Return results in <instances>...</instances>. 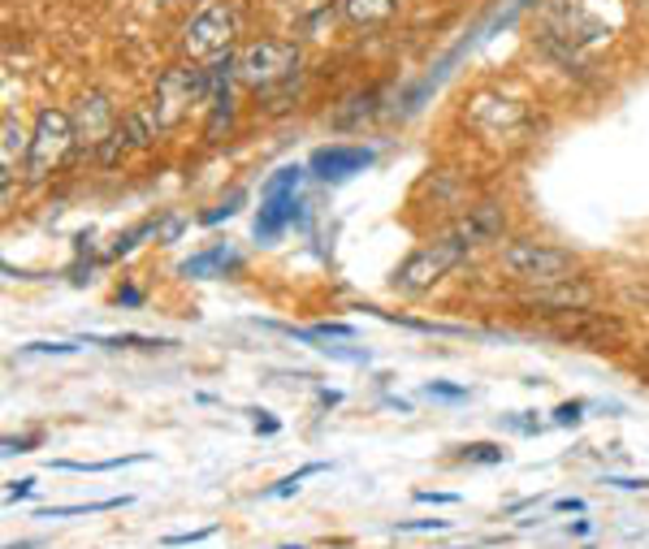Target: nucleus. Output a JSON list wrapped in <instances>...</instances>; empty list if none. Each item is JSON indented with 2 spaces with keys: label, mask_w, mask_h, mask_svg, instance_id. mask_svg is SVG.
<instances>
[{
  "label": "nucleus",
  "mask_w": 649,
  "mask_h": 549,
  "mask_svg": "<svg viewBox=\"0 0 649 549\" xmlns=\"http://www.w3.org/2000/svg\"><path fill=\"white\" fill-rule=\"evenodd\" d=\"M499 264L506 277H515L520 286H558L576 273V255L554 243H537V239H506L499 243Z\"/></svg>",
  "instance_id": "f257e3e1"
},
{
  "label": "nucleus",
  "mask_w": 649,
  "mask_h": 549,
  "mask_svg": "<svg viewBox=\"0 0 649 549\" xmlns=\"http://www.w3.org/2000/svg\"><path fill=\"white\" fill-rule=\"evenodd\" d=\"M212 101V87H208V70L196 65V61H178V65H169L160 78H156V92H151V113H156V122H160V130H174L187 113H191V104H203Z\"/></svg>",
  "instance_id": "f03ea898"
},
{
  "label": "nucleus",
  "mask_w": 649,
  "mask_h": 549,
  "mask_svg": "<svg viewBox=\"0 0 649 549\" xmlns=\"http://www.w3.org/2000/svg\"><path fill=\"white\" fill-rule=\"evenodd\" d=\"M70 148H78V139H74V117H70L65 108H52V104H44V108L35 113V126H31L27 182H31V187L49 182L52 169L70 156Z\"/></svg>",
  "instance_id": "7ed1b4c3"
},
{
  "label": "nucleus",
  "mask_w": 649,
  "mask_h": 549,
  "mask_svg": "<svg viewBox=\"0 0 649 549\" xmlns=\"http://www.w3.org/2000/svg\"><path fill=\"white\" fill-rule=\"evenodd\" d=\"M234 35H239V13L230 4H221V0H212L182 27V56L196 61V65L217 61L221 52H230Z\"/></svg>",
  "instance_id": "20e7f679"
},
{
  "label": "nucleus",
  "mask_w": 649,
  "mask_h": 549,
  "mask_svg": "<svg viewBox=\"0 0 649 549\" xmlns=\"http://www.w3.org/2000/svg\"><path fill=\"white\" fill-rule=\"evenodd\" d=\"M454 264H463V251L442 234V239H433V243L411 251L399 268H395V282H390V286H395L399 295H425V291H433V286L447 277Z\"/></svg>",
  "instance_id": "39448f33"
},
{
  "label": "nucleus",
  "mask_w": 649,
  "mask_h": 549,
  "mask_svg": "<svg viewBox=\"0 0 649 549\" xmlns=\"http://www.w3.org/2000/svg\"><path fill=\"white\" fill-rule=\"evenodd\" d=\"M300 70V49L286 40H260L239 52V83L251 92H269Z\"/></svg>",
  "instance_id": "423d86ee"
},
{
  "label": "nucleus",
  "mask_w": 649,
  "mask_h": 549,
  "mask_svg": "<svg viewBox=\"0 0 649 549\" xmlns=\"http://www.w3.org/2000/svg\"><path fill=\"white\" fill-rule=\"evenodd\" d=\"M502 234H506V208H502L499 200H481V203H472V208H463L447 230V239L463 251V260L477 255V251L494 247V243H502Z\"/></svg>",
  "instance_id": "0eeeda50"
},
{
  "label": "nucleus",
  "mask_w": 649,
  "mask_h": 549,
  "mask_svg": "<svg viewBox=\"0 0 649 549\" xmlns=\"http://www.w3.org/2000/svg\"><path fill=\"white\" fill-rule=\"evenodd\" d=\"M74 139H78V148H101L104 139L117 130V104L108 92H83L78 104H74Z\"/></svg>",
  "instance_id": "6e6552de"
},
{
  "label": "nucleus",
  "mask_w": 649,
  "mask_h": 549,
  "mask_svg": "<svg viewBox=\"0 0 649 549\" xmlns=\"http://www.w3.org/2000/svg\"><path fill=\"white\" fill-rule=\"evenodd\" d=\"M377 151L364 148V144H325L307 156V173L321 178V182H347L355 173L373 169Z\"/></svg>",
  "instance_id": "1a4fd4ad"
},
{
  "label": "nucleus",
  "mask_w": 649,
  "mask_h": 549,
  "mask_svg": "<svg viewBox=\"0 0 649 549\" xmlns=\"http://www.w3.org/2000/svg\"><path fill=\"white\" fill-rule=\"evenodd\" d=\"M563 320H554V334L563 338V342H585V347H606V342H619L624 338V329H619V320H606V316H594L589 307H580V312H558Z\"/></svg>",
  "instance_id": "9d476101"
},
{
  "label": "nucleus",
  "mask_w": 649,
  "mask_h": 549,
  "mask_svg": "<svg viewBox=\"0 0 649 549\" xmlns=\"http://www.w3.org/2000/svg\"><path fill=\"white\" fill-rule=\"evenodd\" d=\"M307 203L300 196H269V200H260V212H255V221H251V234H255V243H273L282 230H291V225H303V212Z\"/></svg>",
  "instance_id": "9b49d317"
},
{
  "label": "nucleus",
  "mask_w": 649,
  "mask_h": 549,
  "mask_svg": "<svg viewBox=\"0 0 649 549\" xmlns=\"http://www.w3.org/2000/svg\"><path fill=\"white\" fill-rule=\"evenodd\" d=\"M234 268H243V255L230 247V243H217V247H208L178 264L182 277H212V273H234Z\"/></svg>",
  "instance_id": "f8f14e48"
},
{
  "label": "nucleus",
  "mask_w": 649,
  "mask_h": 549,
  "mask_svg": "<svg viewBox=\"0 0 649 549\" xmlns=\"http://www.w3.org/2000/svg\"><path fill=\"white\" fill-rule=\"evenodd\" d=\"M528 303H542V307H558V312H580V307H589L594 303V286H585V282H558V286H537Z\"/></svg>",
  "instance_id": "ddd939ff"
},
{
  "label": "nucleus",
  "mask_w": 649,
  "mask_h": 549,
  "mask_svg": "<svg viewBox=\"0 0 649 549\" xmlns=\"http://www.w3.org/2000/svg\"><path fill=\"white\" fill-rule=\"evenodd\" d=\"M359 312H368V316H377V320H386V325H402V329H411V334H442V338H468L472 329H459V325H438V320H416V316H399V312H381V307H373V303H364Z\"/></svg>",
  "instance_id": "4468645a"
},
{
  "label": "nucleus",
  "mask_w": 649,
  "mask_h": 549,
  "mask_svg": "<svg viewBox=\"0 0 649 549\" xmlns=\"http://www.w3.org/2000/svg\"><path fill=\"white\" fill-rule=\"evenodd\" d=\"M130 494H122V498H104V502H65V506H40L35 510V519H70V515H104V510H122V506H130Z\"/></svg>",
  "instance_id": "2eb2a0df"
},
{
  "label": "nucleus",
  "mask_w": 649,
  "mask_h": 549,
  "mask_svg": "<svg viewBox=\"0 0 649 549\" xmlns=\"http://www.w3.org/2000/svg\"><path fill=\"white\" fill-rule=\"evenodd\" d=\"M135 463H151V454H148V450H135V454L96 458V463H78V458H52L49 467H56V472H117V467H135Z\"/></svg>",
  "instance_id": "dca6fc26"
},
{
  "label": "nucleus",
  "mask_w": 649,
  "mask_h": 549,
  "mask_svg": "<svg viewBox=\"0 0 649 549\" xmlns=\"http://www.w3.org/2000/svg\"><path fill=\"white\" fill-rule=\"evenodd\" d=\"M399 4L402 0H343V13H347V22H355V27H377V22H386Z\"/></svg>",
  "instance_id": "f3484780"
},
{
  "label": "nucleus",
  "mask_w": 649,
  "mask_h": 549,
  "mask_svg": "<svg viewBox=\"0 0 649 549\" xmlns=\"http://www.w3.org/2000/svg\"><path fill=\"white\" fill-rule=\"evenodd\" d=\"M87 342H92V347H104V350H165V347H174L169 338H148V334H92Z\"/></svg>",
  "instance_id": "a211bd4d"
},
{
  "label": "nucleus",
  "mask_w": 649,
  "mask_h": 549,
  "mask_svg": "<svg viewBox=\"0 0 649 549\" xmlns=\"http://www.w3.org/2000/svg\"><path fill=\"white\" fill-rule=\"evenodd\" d=\"M303 178H307L303 165H282V169H273V173L264 178V187H260V200H269V196H300Z\"/></svg>",
  "instance_id": "6ab92c4d"
},
{
  "label": "nucleus",
  "mask_w": 649,
  "mask_h": 549,
  "mask_svg": "<svg viewBox=\"0 0 649 549\" xmlns=\"http://www.w3.org/2000/svg\"><path fill=\"white\" fill-rule=\"evenodd\" d=\"M27 151H31V135H27L13 117H4V139H0V160H4V169H13L18 160H27Z\"/></svg>",
  "instance_id": "aec40b11"
},
{
  "label": "nucleus",
  "mask_w": 649,
  "mask_h": 549,
  "mask_svg": "<svg viewBox=\"0 0 649 549\" xmlns=\"http://www.w3.org/2000/svg\"><path fill=\"white\" fill-rule=\"evenodd\" d=\"M208 104H212V117H208L203 139H208V144H221V130H230V122H234V96L221 92V96H212Z\"/></svg>",
  "instance_id": "412c9836"
},
{
  "label": "nucleus",
  "mask_w": 649,
  "mask_h": 549,
  "mask_svg": "<svg viewBox=\"0 0 649 549\" xmlns=\"http://www.w3.org/2000/svg\"><path fill=\"white\" fill-rule=\"evenodd\" d=\"M321 472H329V463H303L300 472H291V476H282L273 489H264V498H291V494H300V485L307 476H321Z\"/></svg>",
  "instance_id": "4be33fe9"
},
{
  "label": "nucleus",
  "mask_w": 649,
  "mask_h": 549,
  "mask_svg": "<svg viewBox=\"0 0 649 549\" xmlns=\"http://www.w3.org/2000/svg\"><path fill=\"white\" fill-rule=\"evenodd\" d=\"M459 458H463V463H481V467H499L511 454H506L499 442H468V446H459Z\"/></svg>",
  "instance_id": "5701e85b"
},
{
  "label": "nucleus",
  "mask_w": 649,
  "mask_h": 549,
  "mask_svg": "<svg viewBox=\"0 0 649 549\" xmlns=\"http://www.w3.org/2000/svg\"><path fill=\"white\" fill-rule=\"evenodd\" d=\"M156 225H160V221L151 217V221H139L135 230H126V234H117V243L108 247V260H122V255H130V251L139 247L144 239H148V234H156Z\"/></svg>",
  "instance_id": "b1692460"
},
{
  "label": "nucleus",
  "mask_w": 649,
  "mask_h": 549,
  "mask_svg": "<svg viewBox=\"0 0 649 549\" xmlns=\"http://www.w3.org/2000/svg\"><path fill=\"white\" fill-rule=\"evenodd\" d=\"M243 203H248V191H230V196L217 203V208H208V212H203L200 225H221V221H230V217H234Z\"/></svg>",
  "instance_id": "393cba45"
},
{
  "label": "nucleus",
  "mask_w": 649,
  "mask_h": 549,
  "mask_svg": "<svg viewBox=\"0 0 649 549\" xmlns=\"http://www.w3.org/2000/svg\"><path fill=\"white\" fill-rule=\"evenodd\" d=\"M585 411H589V402H585V399L558 402V407L549 411V424H558V429H576V424L585 420Z\"/></svg>",
  "instance_id": "a878e982"
},
{
  "label": "nucleus",
  "mask_w": 649,
  "mask_h": 549,
  "mask_svg": "<svg viewBox=\"0 0 649 549\" xmlns=\"http://www.w3.org/2000/svg\"><path fill=\"white\" fill-rule=\"evenodd\" d=\"M312 334L316 338H329V342H355L359 338L355 325H343V320H321V325H312Z\"/></svg>",
  "instance_id": "bb28decb"
},
{
  "label": "nucleus",
  "mask_w": 649,
  "mask_h": 549,
  "mask_svg": "<svg viewBox=\"0 0 649 549\" xmlns=\"http://www.w3.org/2000/svg\"><path fill=\"white\" fill-rule=\"evenodd\" d=\"M208 537H217V524H208V528H196V532H169L160 546L165 549H178V546H200Z\"/></svg>",
  "instance_id": "cd10ccee"
},
{
  "label": "nucleus",
  "mask_w": 649,
  "mask_h": 549,
  "mask_svg": "<svg viewBox=\"0 0 649 549\" xmlns=\"http://www.w3.org/2000/svg\"><path fill=\"white\" fill-rule=\"evenodd\" d=\"M425 394L429 399H447V402H468L472 394H468V386H450V381H429L425 386Z\"/></svg>",
  "instance_id": "c85d7f7f"
},
{
  "label": "nucleus",
  "mask_w": 649,
  "mask_h": 549,
  "mask_svg": "<svg viewBox=\"0 0 649 549\" xmlns=\"http://www.w3.org/2000/svg\"><path fill=\"white\" fill-rule=\"evenodd\" d=\"M447 519H399L395 532H447Z\"/></svg>",
  "instance_id": "c756f323"
},
{
  "label": "nucleus",
  "mask_w": 649,
  "mask_h": 549,
  "mask_svg": "<svg viewBox=\"0 0 649 549\" xmlns=\"http://www.w3.org/2000/svg\"><path fill=\"white\" fill-rule=\"evenodd\" d=\"M182 230H187V221H182V217H169V221L156 225V243H178Z\"/></svg>",
  "instance_id": "7c9ffc66"
},
{
  "label": "nucleus",
  "mask_w": 649,
  "mask_h": 549,
  "mask_svg": "<svg viewBox=\"0 0 649 549\" xmlns=\"http://www.w3.org/2000/svg\"><path fill=\"white\" fill-rule=\"evenodd\" d=\"M27 355H74L78 342H31V347H22Z\"/></svg>",
  "instance_id": "2f4dec72"
},
{
  "label": "nucleus",
  "mask_w": 649,
  "mask_h": 549,
  "mask_svg": "<svg viewBox=\"0 0 649 549\" xmlns=\"http://www.w3.org/2000/svg\"><path fill=\"white\" fill-rule=\"evenodd\" d=\"M601 485L624 489V494H641V489H649V481H632V476H601Z\"/></svg>",
  "instance_id": "473e14b6"
},
{
  "label": "nucleus",
  "mask_w": 649,
  "mask_h": 549,
  "mask_svg": "<svg viewBox=\"0 0 649 549\" xmlns=\"http://www.w3.org/2000/svg\"><path fill=\"white\" fill-rule=\"evenodd\" d=\"M0 446H4V454H31V450L40 446V433H31V437H4Z\"/></svg>",
  "instance_id": "72a5a7b5"
},
{
  "label": "nucleus",
  "mask_w": 649,
  "mask_h": 549,
  "mask_svg": "<svg viewBox=\"0 0 649 549\" xmlns=\"http://www.w3.org/2000/svg\"><path fill=\"white\" fill-rule=\"evenodd\" d=\"M35 494V481L31 476H22V481H9V489H4V502H22Z\"/></svg>",
  "instance_id": "f704fd0d"
},
{
  "label": "nucleus",
  "mask_w": 649,
  "mask_h": 549,
  "mask_svg": "<svg viewBox=\"0 0 649 549\" xmlns=\"http://www.w3.org/2000/svg\"><path fill=\"white\" fill-rule=\"evenodd\" d=\"M411 498L416 502H433V506H459V494H433V489H416V494H411Z\"/></svg>",
  "instance_id": "c9c22d12"
},
{
  "label": "nucleus",
  "mask_w": 649,
  "mask_h": 549,
  "mask_svg": "<svg viewBox=\"0 0 649 549\" xmlns=\"http://www.w3.org/2000/svg\"><path fill=\"white\" fill-rule=\"evenodd\" d=\"M251 424H255V433H264V437H273V433L282 429V424H278L269 411H251Z\"/></svg>",
  "instance_id": "e433bc0d"
},
{
  "label": "nucleus",
  "mask_w": 649,
  "mask_h": 549,
  "mask_svg": "<svg viewBox=\"0 0 649 549\" xmlns=\"http://www.w3.org/2000/svg\"><path fill=\"white\" fill-rule=\"evenodd\" d=\"M117 303H122V307H139V303H144V291H135V286H122V291H117Z\"/></svg>",
  "instance_id": "4c0bfd02"
},
{
  "label": "nucleus",
  "mask_w": 649,
  "mask_h": 549,
  "mask_svg": "<svg viewBox=\"0 0 649 549\" xmlns=\"http://www.w3.org/2000/svg\"><path fill=\"white\" fill-rule=\"evenodd\" d=\"M554 510H558V515H567V510H576V515H580V510H585V502H580V498H563V502H554Z\"/></svg>",
  "instance_id": "58836bf2"
},
{
  "label": "nucleus",
  "mask_w": 649,
  "mask_h": 549,
  "mask_svg": "<svg viewBox=\"0 0 649 549\" xmlns=\"http://www.w3.org/2000/svg\"><path fill=\"white\" fill-rule=\"evenodd\" d=\"M589 528H594L589 519H576V524H572V537H589Z\"/></svg>",
  "instance_id": "ea45409f"
},
{
  "label": "nucleus",
  "mask_w": 649,
  "mask_h": 549,
  "mask_svg": "<svg viewBox=\"0 0 649 549\" xmlns=\"http://www.w3.org/2000/svg\"><path fill=\"white\" fill-rule=\"evenodd\" d=\"M321 402H325V407H338L343 394H338V390H321Z\"/></svg>",
  "instance_id": "a19ab883"
},
{
  "label": "nucleus",
  "mask_w": 649,
  "mask_h": 549,
  "mask_svg": "<svg viewBox=\"0 0 649 549\" xmlns=\"http://www.w3.org/2000/svg\"><path fill=\"white\" fill-rule=\"evenodd\" d=\"M40 541H13V546H4V549H35Z\"/></svg>",
  "instance_id": "79ce46f5"
},
{
  "label": "nucleus",
  "mask_w": 649,
  "mask_h": 549,
  "mask_svg": "<svg viewBox=\"0 0 649 549\" xmlns=\"http://www.w3.org/2000/svg\"><path fill=\"white\" fill-rule=\"evenodd\" d=\"M282 549H303V546H282Z\"/></svg>",
  "instance_id": "37998d69"
},
{
  "label": "nucleus",
  "mask_w": 649,
  "mask_h": 549,
  "mask_svg": "<svg viewBox=\"0 0 649 549\" xmlns=\"http://www.w3.org/2000/svg\"><path fill=\"white\" fill-rule=\"evenodd\" d=\"M160 4H169V0H160Z\"/></svg>",
  "instance_id": "c03bdc74"
}]
</instances>
